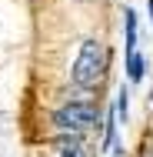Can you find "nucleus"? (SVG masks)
I'll use <instances>...</instances> for the list:
<instances>
[{
  "label": "nucleus",
  "instance_id": "423d86ee",
  "mask_svg": "<svg viewBox=\"0 0 153 157\" xmlns=\"http://www.w3.org/2000/svg\"><path fill=\"white\" fill-rule=\"evenodd\" d=\"M126 107H130V94H126V87H123L120 94H117V117L126 121Z\"/></svg>",
  "mask_w": 153,
  "mask_h": 157
},
{
  "label": "nucleus",
  "instance_id": "39448f33",
  "mask_svg": "<svg viewBox=\"0 0 153 157\" xmlns=\"http://www.w3.org/2000/svg\"><path fill=\"white\" fill-rule=\"evenodd\" d=\"M126 74H130V80H140L143 77V57L140 54H130L126 57Z\"/></svg>",
  "mask_w": 153,
  "mask_h": 157
},
{
  "label": "nucleus",
  "instance_id": "7ed1b4c3",
  "mask_svg": "<svg viewBox=\"0 0 153 157\" xmlns=\"http://www.w3.org/2000/svg\"><path fill=\"white\" fill-rule=\"evenodd\" d=\"M123 24H126V57H130V54H137V13L126 10Z\"/></svg>",
  "mask_w": 153,
  "mask_h": 157
},
{
  "label": "nucleus",
  "instance_id": "f03ea898",
  "mask_svg": "<svg viewBox=\"0 0 153 157\" xmlns=\"http://www.w3.org/2000/svg\"><path fill=\"white\" fill-rule=\"evenodd\" d=\"M97 121H100V114H97L93 104H67V107H60L53 114V124L60 130H73V134L97 127Z\"/></svg>",
  "mask_w": 153,
  "mask_h": 157
},
{
  "label": "nucleus",
  "instance_id": "1a4fd4ad",
  "mask_svg": "<svg viewBox=\"0 0 153 157\" xmlns=\"http://www.w3.org/2000/svg\"><path fill=\"white\" fill-rule=\"evenodd\" d=\"M77 157H83V154H77Z\"/></svg>",
  "mask_w": 153,
  "mask_h": 157
},
{
  "label": "nucleus",
  "instance_id": "f257e3e1",
  "mask_svg": "<svg viewBox=\"0 0 153 157\" xmlns=\"http://www.w3.org/2000/svg\"><path fill=\"white\" fill-rule=\"evenodd\" d=\"M70 77H73V84L77 87H97V80L103 77V44L100 40H83L80 44V54H77V60H73V70H70Z\"/></svg>",
  "mask_w": 153,
  "mask_h": 157
},
{
  "label": "nucleus",
  "instance_id": "6e6552de",
  "mask_svg": "<svg viewBox=\"0 0 153 157\" xmlns=\"http://www.w3.org/2000/svg\"><path fill=\"white\" fill-rule=\"evenodd\" d=\"M150 17H153V0H150Z\"/></svg>",
  "mask_w": 153,
  "mask_h": 157
},
{
  "label": "nucleus",
  "instance_id": "0eeeda50",
  "mask_svg": "<svg viewBox=\"0 0 153 157\" xmlns=\"http://www.w3.org/2000/svg\"><path fill=\"white\" fill-rule=\"evenodd\" d=\"M140 157H153V140H143V147H140Z\"/></svg>",
  "mask_w": 153,
  "mask_h": 157
},
{
  "label": "nucleus",
  "instance_id": "20e7f679",
  "mask_svg": "<svg viewBox=\"0 0 153 157\" xmlns=\"http://www.w3.org/2000/svg\"><path fill=\"white\" fill-rule=\"evenodd\" d=\"M57 147H60V157H77L80 154V137H77V134H73V137H60Z\"/></svg>",
  "mask_w": 153,
  "mask_h": 157
}]
</instances>
